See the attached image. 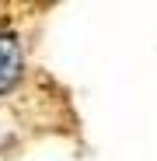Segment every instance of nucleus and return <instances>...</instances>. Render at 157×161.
<instances>
[{
	"instance_id": "obj_1",
	"label": "nucleus",
	"mask_w": 157,
	"mask_h": 161,
	"mask_svg": "<svg viewBox=\"0 0 157 161\" xmlns=\"http://www.w3.org/2000/svg\"><path fill=\"white\" fill-rule=\"evenodd\" d=\"M21 70H24L21 42L14 35H7V32H0V95H7L21 80Z\"/></svg>"
}]
</instances>
